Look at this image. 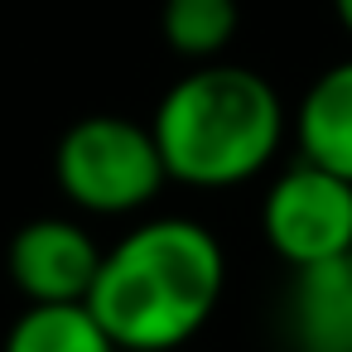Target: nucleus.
I'll list each match as a JSON object with an SVG mask.
<instances>
[{"instance_id": "1", "label": "nucleus", "mask_w": 352, "mask_h": 352, "mask_svg": "<svg viewBox=\"0 0 352 352\" xmlns=\"http://www.w3.org/2000/svg\"><path fill=\"white\" fill-rule=\"evenodd\" d=\"M227 261L217 236L193 217H150L131 227L87 289L92 318L116 347L179 352L217 309Z\"/></svg>"}, {"instance_id": "2", "label": "nucleus", "mask_w": 352, "mask_h": 352, "mask_svg": "<svg viewBox=\"0 0 352 352\" xmlns=\"http://www.w3.org/2000/svg\"><path fill=\"white\" fill-rule=\"evenodd\" d=\"M150 135L174 184L232 188L275 160L285 140V107L256 68L212 58L160 97Z\"/></svg>"}, {"instance_id": "3", "label": "nucleus", "mask_w": 352, "mask_h": 352, "mask_svg": "<svg viewBox=\"0 0 352 352\" xmlns=\"http://www.w3.org/2000/svg\"><path fill=\"white\" fill-rule=\"evenodd\" d=\"M54 179L68 203L97 217H121L145 208L164 184V160L150 126L131 116H82L63 131L54 150Z\"/></svg>"}, {"instance_id": "4", "label": "nucleus", "mask_w": 352, "mask_h": 352, "mask_svg": "<svg viewBox=\"0 0 352 352\" xmlns=\"http://www.w3.org/2000/svg\"><path fill=\"white\" fill-rule=\"evenodd\" d=\"M261 232L294 270L342 261L352 251V184L309 160H294L265 193Z\"/></svg>"}, {"instance_id": "5", "label": "nucleus", "mask_w": 352, "mask_h": 352, "mask_svg": "<svg viewBox=\"0 0 352 352\" xmlns=\"http://www.w3.org/2000/svg\"><path fill=\"white\" fill-rule=\"evenodd\" d=\"M6 270L25 304H87L102 270V246L73 217H34L10 236Z\"/></svg>"}, {"instance_id": "6", "label": "nucleus", "mask_w": 352, "mask_h": 352, "mask_svg": "<svg viewBox=\"0 0 352 352\" xmlns=\"http://www.w3.org/2000/svg\"><path fill=\"white\" fill-rule=\"evenodd\" d=\"M285 323L299 352H352V265L323 261L294 270Z\"/></svg>"}, {"instance_id": "7", "label": "nucleus", "mask_w": 352, "mask_h": 352, "mask_svg": "<svg viewBox=\"0 0 352 352\" xmlns=\"http://www.w3.org/2000/svg\"><path fill=\"white\" fill-rule=\"evenodd\" d=\"M299 160L352 184V58L323 68L294 111Z\"/></svg>"}, {"instance_id": "8", "label": "nucleus", "mask_w": 352, "mask_h": 352, "mask_svg": "<svg viewBox=\"0 0 352 352\" xmlns=\"http://www.w3.org/2000/svg\"><path fill=\"white\" fill-rule=\"evenodd\" d=\"M0 352H116L87 304H25Z\"/></svg>"}, {"instance_id": "9", "label": "nucleus", "mask_w": 352, "mask_h": 352, "mask_svg": "<svg viewBox=\"0 0 352 352\" xmlns=\"http://www.w3.org/2000/svg\"><path fill=\"white\" fill-rule=\"evenodd\" d=\"M236 25H241L236 0H164V10H160L164 44L188 63L222 58V49L236 39Z\"/></svg>"}, {"instance_id": "10", "label": "nucleus", "mask_w": 352, "mask_h": 352, "mask_svg": "<svg viewBox=\"0 0 352 352\" xmlns=\"http://www.w3.org/2000/svg\"><path fill=\"white\" fill-rule=\"evenodd\" d=\"M333 15H338V25L352 34V0H333Z\"/></svg>"}, {"instance_id": "11", "label": "nucleus", "mask_w": 352, "mask_h": 352, "mask_svg": "<svg viewBox=\"0 0 352 352\" xmlns=\"http://www.w3.org/2000/svg\"><path fill=\"white\" fill-rule=\"evenodd\" d=\"M116 352H164V347H116Z\"/></svg>"}, {"instance_id": "12", "label": "nucleus", "mask_w": 352, "mask_h": 352, "mask_svg": "<svg viewBox=\"0 0 352 352\" xmlns=\"http://www.w3.org/2000/svg\"><path fill=\"white\" fill-rule=\"evenodd\" d=\"M347 265H352V251H347Z\"/></svg>"}]
</instances>
